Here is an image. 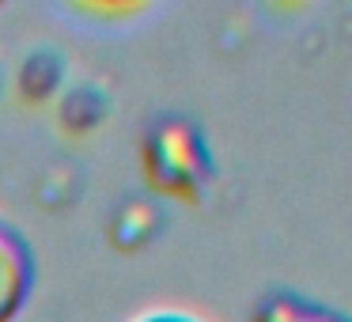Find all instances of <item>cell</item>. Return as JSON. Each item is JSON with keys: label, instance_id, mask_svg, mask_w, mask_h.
Returning a JSON list of instances; mask_svg holds the SVG:
<instances>
[{"label": "cell", "instance_id": "cell-3", "mask_svg": "<svg viewBox=\"0 0 352 322\" xmlns=\"http://www.w3.org/2000/svg\"><path fill=\"white\" fill-rule=\"evenodd\" d=\"M140 322H197V319H190V314H175V311H160V314H148V319H140Z\"/></svg>", "mask_w": 352, "mask_h": 322}, {"label": "cell", "instance_id": "cell-1", "mask_svg": "<svg viewBox=\"0 0 352 322\" xmlns=\"http://www.w3.org/2000/svg\"><path fill=\"white\" fill-rule=\"evenodd\" d=\"M31 292V254L23 239L0 228V322H12Z\"/></svg>", "mask_w": 352, "mask_h": 322}, {"label": "cell", "instance_id": "cell-2", "mask_svg": "<svg viewBox=\"0 0 352 322\" xmlns=\"http://www.w3.org/2000/svg\"><path fill=\"white\" fill-rule=\"evenodd\" d=\"M254 322H352L349 314L322 307L314 299H299V296H269L258 307Z\"/></svg>", "mask_w": 352, "mask_h": 322}]
</instances>
